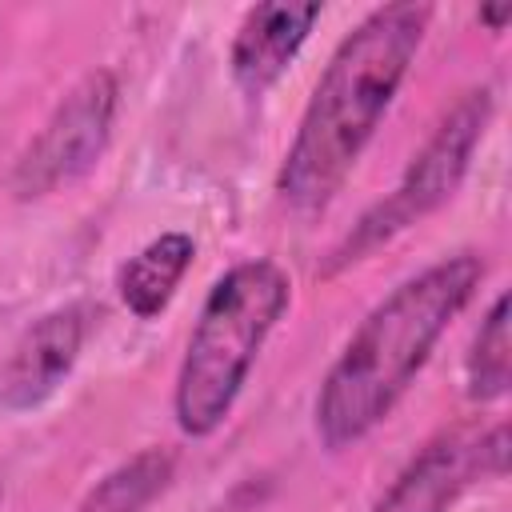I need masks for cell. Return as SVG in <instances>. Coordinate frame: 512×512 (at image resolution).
<instances>
[{"instance_id":"8fae6325","label":"cell","mask_w":512,"mask_h":512,"mask_svg":"<svg viewBox=\"0 0 512 512\" xmlns=\"http://www.w3.org/2000/svg\"><path fill=\"white\" fill-rule=\"evenodd\" d=\"M464 384L468 396L476 404H492L500 396H508L512 384V356H508V292H500L492 300V308L480 320V332L472 340L468 352V368H464Z\"/></svg>"},{"instance_id":"30bf717a","label":"cell","mask_w":512,"mask_h":512,"mask_svg":"<svg viewBox=\"0 0 512 512\" xmlns=\"http://www.w3.org/2000/svg\"><path fill=\"white\" fill-rule=\"evenodd\" d=\"M172 472L176 456L168 448H144L112 472H104L76 504V512H148V504L168 488Z\"/></svg>"},{"instance_id":"ba28073f","label":"cell","mask_w":512,"mask_h":512,"mask_svg":"<svg viewBox=\"0 0 512 512\" xmlns=\"http://www.w3.org/2000/svg\"><path fill=\"white\" fill-rule=\"evenodd\" d=\"M320 4H256L232 40V80L248 96H264L304 48L312 24L320 20Z\"/></svg>"},{"instance_id":"3957f363","label":"cell","mask_w":512,"mask_h":512,"mask_svg":"<svg viewBox=\"0 0 512 512\" xmlns=\"http://www.w3.org/2000/svg\"><path fill=\"white\" fill-rule=\"evenodd\" d=\"M288 300L292 280L272 260H244L212 284L172 392V412L184 436H212L228 420Z\"/></svg>"},{"instance_id":"9c48e42d","label":"cell","mask_w":512,"mask_h":512,"mask_svg":"<svg viewBox=\"0 0 512 512\" xmlns=\"http://www.w3.org/2000/svg\"><path fill=\"white\" fill-rule=\"evenodd\" d=\"M196 244L184 232H164L156 240H148L124 268H120V296L128 304L132 316L152 320L168 308L176 284L184 280V272L192 268Z\"/></svg>"},{"instance_id":"7a4b0ae2","label":"cell","mask_w":512,"mask_h":512,"mask_svg":"<svg viewBox=\"0 0 512 512\" xmlns=\"http://www.w3.org/2000/svg\"><path fill=\"white\" fill-rule=\"evenodd\" d=\"M480 276L484 260L456 252L392 288L360 320L312 404L316 436L328 452L360 444L396 408L444 328L480 288Z\"/></svg>"},{"instance_id":"6da1fadb","label":"cell","mask_w":512,"mask_h":512,"mask_svg":"<svg viewBox=\"0 0 512 512\" xmlns=\"http://www.w3.org/2000/svg\"><path fill=\"white\" fill-rule=\"evenodd\" d=\"M428 20V4H384L340 40L276 176L288 208L320 212L340 192L392 108L424 44Z\"/></svg>"},{"instance_id":"52a82bcc","label":"cell","mask_w":512,"mask_h":512,"mask_svg":"<svg viewBox=\"0 0 512 512\" xmlns=\"http://www.w3.org/2000/svg\"><path fill=\"white\" fill-rule=\"evenodd\" d=\"M84 336H88L84 304H64V308L32 320L0 368V404L12 412L44 404L68 380V372L84 348Z\"/></svg>"},{"instance_id":"8992f818","label":"cell","mask_w":512,"mask_h":512,"mask_svg":"<svg viewBox=\"0 0 512 512\" xmlns=\"http://www.w3.org/2000/svg\"><path fill=\"white\" fill-rule=\"evenodd\" d=\"M508 468V428L488 432H440L424 452L396 476L372 512H448L476 480H496Z\"/></svg>"},{"instance_id":"5b68a950","label":"cell","mask_w":512,"mask_h":512,"mask_svg":"<svg viewBox=\"0 0 512 512\" xmlns=\"http://www.w3.org/2000/svg\"><path fill=\"white\" fill-rule=\"evenodd\" d=\"M116 104H120V84L108 68L88 72L44 120V128L36 132V140L24 148V156L12 168V192L20 200H36L48 196L56 188L76 184L80 176H88L108 140H112V124H116Z\"/></svg>"},{"instance_id":"7c38bea8","label":"cell","mask_w":512,"mask_h":512,"mask_svg":"<svg viewBox=\"0 0 512 512\" xmlns=\"http://www.w3.org/2000/svg\"><path fill=\"white\" fill-rule=\"evenodd\" d=\"M508 16H512V8H480V20H484L492 32H500V28L508 24Z\"/></svg>"},{"instance_id":"277c9868","label":"cell","mask_w":512,"mask_h":512,"mask_svg":"<svg viewBox=\"0 0 512 512\" xmlns=\"http://www.w3.org/2000/svg\"><path fill=\"white\" fill-rule=\"evenodd\" d=\"M492 104H496L492 88L484 84V88L464 92L448 108V116L436 124V132L424 140V148L404 168L400 184L380 204H372L356 220V228L344 236V244L332 252L328 272H336V268H344L352 260H364L372 248L388 244L392 236H400L404 228L420 224L424 216H432L436 208H444L456 196V188L468 176L472 152H476V144H480V136H484L488 120H492Z\"/></svg>"}]
</instances>
